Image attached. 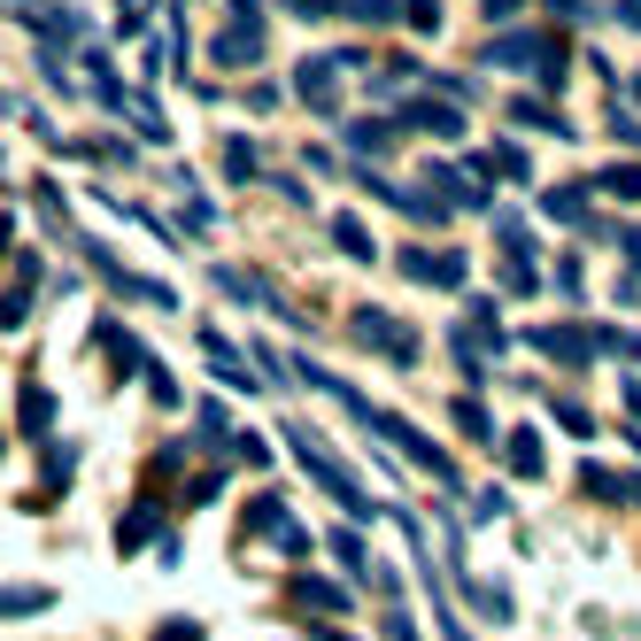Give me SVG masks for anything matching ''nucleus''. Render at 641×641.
Listing matches in <instances>:
<instances>
[{"mask_svg": "<svg viewBox=\"0 0 641 641\" xmlns=\"http://www.w3.org/2000/svg\"><path fill=\"white\" fill-rule=\"evenodd\" d=\"M402 270H410V279H425V287H456V279H464V263H456V255H425V247H410Z\"/></svg>", "mask_w": 641, "mask_h": 641, "instance_id": "obj_4", "label": "nucleus"}, {"mask_svg": "<svg viewBox=\"0 0 641 641\" xmlns=\"http://www.w3.org/2000/svg\"><path fill=\"white\" fill-rule=\"evenodd\" d=\"M603 194H626V202H641V170H603Z\"/></svg>", "mask_w": 641, "mask_h": 641, "instance_id": "obj_12", "label": "nucleus"}, {"mask_svg": "<svg viewBox=\"0 0 641 641\" xmlns=\"http://www.w3.org/2000/svg\"><path fill=\"white\" fill-rule=\"evenodd\" d=\"M317 641H348V633H340V626H317Z\"/></svg>", "mask_w": 641, "mask_h": 641, "instance_id": "obj_15", "label": "nucleus"}, {"mask_svg": "<svg viewBox=\"0 0 641 641\" xmlns=\"http://www.w3.org/2000/svg\"><path fill=\"white\" fill-rule=\"evenodd\" d=\"M355 340H363V348H387L395 363H418V340H410L395 317H379V310H363V317H355Z\"/></svg>", "mask_w": 641, "mask_h": 641, "instance_id": "obj_3", "label": "nucleus"}, {"mask_svg": "<svg viewBox=\"0 0 641 641\" xmlns=\"http://www.w3.org/2000/svg\"><path fill=\"white\" fill-rule=\"evenodd\" d=\"M55 610V588H0V618H39Z\"/></svg>", "mask_w": 641, "mask_h": 641, "instance_id": "obj_7", "label": "nucleus"}, {"mask_svg": "<svg viewBox=\"0 0 641 641\" xmlns=\"http://www.w3.org/2000/svg\"><path fill=\"white\" fill-rule=\"evenodd\" d=\"M147 541H155V503H132V510L117 518V548L132 557V548H147Z\"/></svg>", "mask_w": 641, "mask_h": 641, "instance_id": "obj_5", "label": "nucleus"}, {"mask_svg": "<svg viewBox=\"0 0 641 641\" xmlns=\"http://www.w3.org/2000/svg\"><path fill=\"white\" fill-rule=\"evenodd\" d=\"M294 603H310V610H348V588H332V580H317V572H294Z\"/></svg>", "mask_w": 641, "mask_h": 641, "instance_id": "obj_6", "label": "nucleus"}, {"mask_svg": "<svg viewBox=\"0 0 641 641\" xmlns=\"http://www.w3.org/2000/svg\"><path fill=\"white\" fill-rule=\"evenodd\" d=\"M287 440L302 448V464H310V480H325V495H332V503H348V518H372V510H379V503H372V495H363V487H355V480H348V472L332 464V456L317 448V433H302V425H287Z\"/></svg>", "mask_w": 641, "mask_h": 641, "instance_id": "obj_1", "label": "nucleus"}, {"mask_svg": "<svg viewBox=\"0 0 641 641\" xmlns=\"http://www.w3.org/2000/svg\"><path fill=\"white\" fill-rule=\"evenodd\" d=\"M332 240H340V247H348L355 263H372V232H363L355 217H332Z\"/></svg>", "mask_w": 641, "mask_h": 641, "instance_id": "obj_9", "label": "nucleus"}, {"mask_svg": "<svg viewBox=\"0 0 641 641\" xmlns=\"http://www.w3.org/2000/svg\"><path fill=\"white\" fill-rule=\"evenodd\" d=\"M510 472L518 480H541V440L533 433H510Z\"/></svg>", "mask_w": 641, "mask_h": 641, "instance_id": "obj_8", "label": "nucleus"}, {"mask_svg": "<svg viewBox=\"0 0 641 641\" xmlns=\"http://www.w3.org/2000/svg\"><path fill=\"white\" fill-rule=\"evenodd\" d=\"M387 641H418V626H410V618L395 610V618H387Z\"/></svg>", "mask_w": 641, "mask_h": 641, "instance_id": "obj_14", "label": "nucleus"}, {"mask_svg": "<svg viewBox=\"0 0 641 641\" xmlns=\"http://www.w3.org/2000/svg\"><path fill=\"white\" fill-rule=\"evenodd\" d=\"M332 557H340L348 572H363V541H355V533H332Z\"/></svg>", "mask_w": 641, "mask_h": 641, "instance_id": "obj_13", "label": "nucleus"}, {"mask_svg": "<svg viewBox=\"0 0 641 641\" xmlns=\"http://www.w3.org/2000/svg\"><path fill=\"white\" fill-rule=\"evenodd\" d=\"M155 641H209V633H202V618H162Z\"/></svg>", "mask_w": 641, "mask_h": 641, "instance_id": "obj_11", "label": "nucleus"}, {"mask_svg": "<svg viewBox=\"0 0 641 641\" xmlns=\"http://www.w3.org/2000/svg\"><path fill=\"white\" fill-rule=\"evenodd\" d=\"M47 418H55V395L47 387H24V433H47Z\"/></svg>", "mask_w": 641, "mask_h": 641, "instance_id": "obj_10", "label": "nucleus"}, {"mask_svg": "<svg viewBox=\"0 0 641 641\" xmlns=\"http://www.w3.org/2000/svg\"><path fill=\"white\" fill-rule=\"evenodd\" d=\"M247 533H263V541H279L287 557H310V533L287 518V503L279 495H263V503H247Z\"/></svg>", "mask_w": 641, "mask_h": 641, "instance_id": "obj_2", "label": "nucleus"}]
</instances>
